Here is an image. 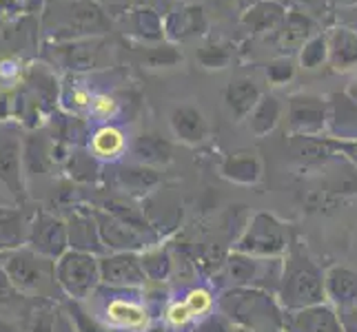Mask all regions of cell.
<instances>
[{
    "instance_id": "6da1fadb",
    "label": "cell",
    "mask_w": 357,
    "mask_h": 332,
    "mask_svg": "<svg viewBox=\"0 0 357 332\" xmlns=\"http://www.w3.org/2000/svg\"><path fill=\"white\" fill-rule=\"evenodd\" d=\"M284 313L311 308V306L326 303L324 270L304 248V244L293 237L282 264V279L275 292Z\"/></svg>"
},
{
    "instance_id": "7a4b0ae2",
    "label": "cell",
    "mask_w": 357,
    "mask_h": 332,
    "mask_svg": "<svg viewBox=\"0 0 357 332\" xmlns=\"http://www.w3.org/2000/svg\"><path fill=\"white\" fill-rule=\"evenodd\" d=\"M218 308L233 326L242 330H284L287 313L273 292L260 288H227L218 297Z\"/></svg>"
},
{
    "instance_id": "3957f363",
    "label": "cell",
    "mask_w": 357,
    "mask_h": 332,
    "mask_svg": "<svg viewBox=\"0 0 357 332\" xmlns=\"http://www.w3.org/2000/svg\"><path fill=\"white\" fill-rule=\"evenodd\" d=\"M0 266H3L11 286L24 297L52 299L56 297V292H63L56 281V262L33 253L27 246L0 253Z\"/></svg>"
},
{
    "instance_id": "277c9868",
    "label": "cell",
    "mask_w": 357,
    "mask_h": 332,
    "mask_svg": "<svg viewBox=\"0 0 357 332\" xmlns=\"http://www.w3.org/2000/svg\"><path fill=\"white\" fill-rule=\"evenodd\" d=\"M293 242L291 228L271 213H255L244 224V230L233 244V251L260 257V260H282Z\"/></svg>"
},
{
    "instance_id": "5b68a950",
    "label": "cell",
    "mask_w": 357,
    "mask_h": 332,
    "mask_svg": "<svg viewBox=\"0 0 357 332\" xmlns=\"http://www.w3.org/2000/svg\"><path fill=\"white\" fill-rule=\"evenodd\" d=\"M56 281L67 299L84 301L100 288V262L91 253L67 251L56 262Z\"/></svg>"
},
{
    "instance_id": "8992f818",
    "label": "cell",
    "mask_w": 357,
    "mask_h": 332,
    "mask_svg": "<svg viewBox=\"0 0 357 332\" xmlns=\"http://www.w3.org/2000/svg\"><path fill=\"white\" fill-rule=\"evenodd\" d=\"M282 260H260L238 251H231L222 262V273L229 279V288H260L278 292L282 279Z\"/></svg>"
},
{
    "instance_id": "52a82bcc",
    "label": "cell",
    "mask_w": 357,
    "mask_h": 332,
    "mask_svg": "<svg viewBox=\"0 0 357 332\" xmlns=\"http://www.w3.org/2000/svg\"><path fill=\"white\" fill-rule=\"evenodd\" d=\"M27 248L47 260L58 262L69 251V230L65 217H58L47 211H36L29 224Z\"/></svg>"
},
{
    "instance_id": "ba28073f",
    "label": "cell",
    "mask_w": 357,
    "mask_h": 332,
    "mask_svg": "<svg viewBox=\"0 0 357 332\" xmlns=\"http://www.w3.org/2000/svg\"><path fill=\"white\" fill-rule=\"evenodd\" d=\"M98 262H100V281L107 288L140 290L149 281L140 262V253H107L98 257Z\"/></svg>"
},
{
    "instance_id": "9c48e42d",
    "label": "cell",
    "mask_w": 357,
    "mask_h": 332,
    "mask_svg": "<svg viewBox=\"0 0 357 332\" xmlns=\"http://www.w3.org/2000/svg\"><path fill=\"white\" fill-rule=\"evenodd\" d=\"M93 213L107 253H144L151 246H158L151 239L140 235L138 230L127 226L125 221H120L118 217L102 211V208H93Z\"/></svg>"
},
{
    "instance_id": "30bf717a",
    "label": "cell",
    "mask_w": 357,
    "mask_h": 332,
    "mask_svg": "<svg viewBox=\"0 0 357 332\" xmlns=\"http://www.w3.org/2000/svg\"><path fill=\"white\" fill-rule=\"evenodd\" d=\"M22 142L16 135H3L0 138V187H3L11 200L18 206L27 202L22 177Z\"/></svg>"
},
{
    "instance_id": "8fae6325",
    "label": "cell",
    "mask_w": 357,
    "mask_h": 332,
    "mask_svg": "<svg viewBox=\"0 0 357 332\" xmlns=\"http://www.w3.org/2000/svg\"><path fill=\"white\" fill-rule=\"evenodd\" d=\"M67 230H69V248L82 251L91 255H107V248L100 239V230H98V221L93 208L87 206H73L69 215L65 217Z\"/></svg>"
},
{
    "instance_id": "7c38bea8",
    "label": "cell",
    "mask_w": 357,
    "mask_h": 332,
    "mask_svg": "<svg viewBox=\"0 0 357 332\" xmlns=\"http://www.w3.org/2000/svg\"><path fill=\"white\" fill-rule=\"evenodd\" d=\"M284 332H344L340 313L331 303L311 306L284 315Z\"/></svg>"
},
{
    "instance_id": "4fadbf2b",
    "label": "cell",
    "mask_w": 357,
    "mask_h": 332,
    "mask_svg": "<svg viewBox=\"0 0 357 332\" xmlns=\"http://www.w3.org/2000/svg\"><path fill=\"white\" fill-rule=\"evenodd\" d=\"M102 324L114 330H129V332H144L149 330L151 315L144 308V303L133 299L114 297L102 306Z\"/></svg>"
},
{
    "instance_id": "5bb4252c",
    "label": "cell",
    "mask_w": 357,
    "mask_h": 332,
    "mask_svg": "<svg viewBox=\"0 0 357 332\" xmlns=\"http://www.w3.org/2000/svg\"><path fill=\"white\" fill-rule=\"evenodd\" d=\"M326 301L337 310L357 308V270L349 266H331L324 273Z\"/></svg>"
},
{
    "instance_id": "9a60e30c",
    "label": "cell",
    "mask_w": 357,
    "mask_h": 332,
    "mask_svg": "<svg viewBox=\"0 0 357 332\" xmlns=\"http://www.w3.org/2000/svg\"><path fill=\"white\" fill-rule=\"evenodd\" d=\"M31 217L33 213H27L20 206H0V253L27 246Z\"/></svg>"
},
{
    "instance_id": "2e32d148",
    "label": "cell",
    "mask_w": 357,
    "mask_h": 332,
    "mask_svg": "<svg viewBox=\"0 0 357 332\" xmlns=\"http://www.w3.org/2000/svg\"><path fill=\"white\" fill-rule=\"evenodd\" d=\"M127 149V140L120 129L116 127H102L93 133L91 138V155L98 159H109L114 162Z\"/></svg>"
},
{
    "instance_id": "e0dca14e",
    "label": "cell",
    "mask_w": 357,
    "mask_h": 332,
    "mask_svg": "<svg viewBox=\"0 0 357 332\" xmlns=\"http://www.w3.org/2000/svg\"><path fill=\"white\" fill-rule=\"evenodd\" d=\"M140 262L146 273V279L158 281V284L167 281L171 273H174V260H171L169 251L162 248V246H151V248L140 253Z\"/></svg>"
},
{
    "instance_id": "ac0fdd59",
    "label": "cell",
    "mask_w": 357,
    "mask_h": 332,
    "mask_svg": "<svg viewBox=\"0 0 357 332\" xmlns=\"http://www.w3.org/2000/svg\"><path fill=\"white\" fill-rule=\"evenodd\" d=\"M52 162H54V155L47 149V142L43 138L29 135V138L22 142V164L29 175L45 173Z\"/></svg>"
},
{
    "instance_id": "d6986e66",
    "label": "cell",
    "mask_w": 357,
    "mask_h": 332,
    "mask_svg": "<svg viewBox=\"0 0 357 332\" xmlns=\"http://www.w3.org/2000/svg\"><path fill=\"white\" fill-rule=\"evenodd\" d=\"M291 125L295 131L315 133L324 125V113L317 100H295L291 111Z\"/></svg>"
},
{
    "instance_id": "ffe728a7",
    "label": "cell",
    "mask_w": 357,
    "mask_h": 332,
    "mask_svg": "<svg viewBox=\"0 0 357 332\" xmlns=\"http://www.w3.org/2000/svg\"><path fill=\"white\" fill-rule=\"evenodd\" d=\"M174 129L180 135V140L184 142H200L206 135V125L200 116V111H195L191 106H182L174 113Z\"/></svg>"
},
{
    "instance_id": "44dd1931",
    "label": "cell",
    "mask_w": 357,
    "mask_h": 332,
    "mask_svg": "<svg viewBox=\"0 0 357 332\" xmlns=\"http://www.w3.org/2000/svg\"><path fill=\"white\" fill-rule=\"evenodd\" d=\"M262 166L253 155H233L222 164V175L238 184H255L260 180Z\"/></svg>"
},
{
    "instance_id": "7402d4cb",
    "label": "cell",
    "mask_w": 357,
    "mask_h": 332,
    "mask_svg": "<svg viewBox=\"0 0 357 332\" xmlns=\"http://www.w3.org/2000/svg\"><path fill=\"white\" fill-rule=\"evenodd\" d=\"M120 184L131 193H146L151 191L155 184L160 182V175L155 171L146 168V166H129V168H122L118 173Z\"/></svg>"
},
{
    "instance_id": "603a6c76",
    "label": "cell",
    "mask_w": 357,
    "mask_h": 332,
    "mask_svg": "<svg viewBox=\"0 0 357 332\" xmlns=\"http://www.w3.org/2000/svg\"><path fill=\"white\" fill-rule=\"evenodd\" d=\"M65 310L71 317V322H73V326H76L78 332H116L114 328H109L107 324H102L98 317H93V315H89L87 310H84L82 301L67 299Z\"/></svg>"
},
{
    "instance_id": "cb8c5ba5",
    "label": "cell",
    "mask_w": 357,
    "mask_h": 332,
    "mask_svg": "<svg viewBox=\"0 0 357 332\" xmlns=\"http://www.w3.org/2000/svg\"><path fill=\"white\" fill-rule=\"evenodd\" d=\"M133 153L138 159H142V162H169L171 159L169 144L158 138H140Z\"/></svg>"
},
{
    "instance_id": "d4e9b609",
    "label": "cell",
    "mask_w": 357,
    "mask_h": 332,
    "mask_svg": "<svg viewBox=\"0 0 357 332\" xmlns=\"http://www.w3.org/2000/svg\"><path fill=\"white\" fill-rule=\"evenodd\" d=\"M182 301L189 306V310L193 313L195 322H200V319H206L208 315H213V306H218L215 297L206 288H193V290H189L187 297H184Z\"/></svg>"
},
{
    "instance_id": "484cf974",
    "label": "cell",
    "mask_w": 357,
    "mask_h": 332,
    "mask_svg": "<svg viewBox=\"0 0 357 332\" xmlns=\"http://www.w3.org/2000/svg\"><path fill=\"white\" fill-rule=\"evenodd\" d=\"M342 204V198L335 195L333 191H311L304 198V208L309 213H317V215H328L337 211V206Z\"/></svg>"
},
{
    "instance_id": "4316f807",
    "label": "cell",
    "mask_w": 357,
    "mask_h": 332,
    "mask_svg": "<svg viewBox=\"0 0 357 332\" xmlns=\"http://www.w3.org/2000/svg\"><path fill=\"white\" fill-rule=\"evenodd\" d=\"M165 322H167L169 328H174V330H182V328H187L191 324H198V322H195L193 313L189 310V306L184 301H174V303L167 306Z\"/></svg>"
},
{
    "instance_id": "83f0119b",
    "label": "cell",
    "mask_w": 357,
    "mask_h": 332,
    "mask_svg": "<svg viewBox=\"0 0 357 332\" xmlns=\"http://www.w3.org/2000/svg\"><path fill=\"white\" fill-rule=\"evenodd\" d=\"M253 100H255V91L249 87V84H238V87H233L229 91V104L233 111H236V116L249 113L253 106Z\"/></svg>"
},
{
    "instance_id": "f1b7e54d",
    "label": "cell",
    "mask_w": 357,
    "mask_h": 332,
    "mask_svg": "<svg viewBox=\"0 0 357 332\" xmlns=\"http://www.w3.org/2000/svg\"><path fill=\"white\" fill-rule=\"evenodd\" d=\"M275 120H278V104H275V100H266L264 104H260V109L255 111V116L251 120L253 131L266 133L275 127Z\"/></svg>"
},
{
    "instance_id": "f546056e",
    "label": "cell",
    "mask_w": 357,
    "mask_h": 332,
    "mask_svg": "<svg viewBox=\"0 0 357 332\" xmlns=\"http://www.w3.org/2000/svg\"><path fill=\"white\" fill-rule=\"evenodd\" d=\"M233 328L236 326L222 313H218V315H208L206 319H200L189 332H233Z\"/></svg>"
},
{
    "instance_id": "4dcf8cb0",
    "label": "cell",
    "mask_w": 357,
    "mask_h": 332,
    "mask_svg": "<svg viewBox=\"0 0 357 332\" xmlns=\"http://www.w3.org/2000/svg\"><path fill=\"white\" fill-rule=\"evenodd\" d=\"M56 317H58V310H52V308L38 310L33 317L31 332H56Z\"/></svg>"
},
{
    "instance_id": "1f68e13d",
    "label": "cell",
    "mask_w": 357,
    "mask_h": 332,
    "mask_svg": "<svg viewBox=\"0 0 357 332\" xmlns=\"http://www.w3.org/2000/svg\"><path fill=\"white\" fill-rule=\"evenodd\" d=\"M116 100L114 97H109V95H96L93 100H91V111H93V116H98V118H102V120H107V118H112L114 113H116Z\"/></svg>"
},
{
    "instance_id": "d6a6232c",
    "label": "cell",
    "mask_w": 357,
    "mask_h": 332,
    "mask_svg": "<svg viewBox=\"0 0 357 332\" xmlns=\"http://www.w3.org/2000/svg\"><path fill=\"white\" fill-rule=\"evenodd\" d=\"M20 11V3L18 0H0V29L14 18Z\"/></svg>"
},
{
    "instance_id": "836d02e7",
    "label": "cell",
    "mask_w": 357,
    "mask_h": 332,
    "mask_svg": "<svg viewBox=\"0 0 357 332\" xmlns=\"http://www.w3.org/2000/svg\"><path fill=\"white\" fill-rule=\"evenodd\" d=\"M340 319H342L344 332H357V308L340 310Z\"/></svg>"
},
{
    "instance_id": "e575fe53",
    "label": "cell",
    "mask_w": 357,
    "mask_h": 332,
    "mask_svg": "<svg viewBox=\"0 0 357 332\" xmlns=\"http://www.w3.org/2000/svg\"><path fill=\"white\" fill-rule=\"evenodd\" d=\"M56 332H78L76 326H73L71 317L67 315V310H58V317H56Z\"/></svg>"
},
{
    "instance_id": "d590c367",
    "label": "cell",
    "mask_w": 357,
    "mask_h": 332,
    "mask_svg": "<svg viewBox=\"0 0 357 332\" xmlns=\"http://www.w3.org/2000/svg\"><path fill=\"white\" fill-rule=\"evenodd\" d=\"M335 146H337V149H342L357 164V142H342V144H335Z\"/></svg>"
},
{
    "instance_id": "8d00e7d4",
    "label": "cell",
    "mask_w": 357,
    "mask_h": 332,
    "mask_svg": "<svg viewBox=\"0 0 357 332\" xmlns=\"http://www.w3.org/2000/svg\"><path fill=\"white\" fill-rule=\"evenodd\" d=\"M18 73V67L14 63H5V65H0V76H7V78H14Z\"/></svg>"
},
{
    "instance_id": "74e56055",
    "label": "cell",
    "mask_w": 357,
    "mask_h": 332,
    "mask_svg": "<svg viewBox=\"0 0 357 332\" xmlns=\"http://www.w3.org/2000/svg\"><path fill=\"white\" fill-rule=\"evenodd\" d=\"M0 206H18L14 200H11V195L3 187H0Z\"/></svg>"
},
{
    "instance_id": "f35d334b",
    "label": "cell",
    "mask_w": 357,
    "mask_h": 332,
    "mask_svg": "<svg viewBox=\"0 0 357 332\" xmlns=\"http://www.w3.org/2000/svg\"><path fill=\"white\" fill-rule=\"evenodd\" d=\"M0 332H22L16 324L11 322H5V319H0Z\"/></svg>"
},
{
    "instance_id": "ab89813d",
    "label": "cell",
    "mask_w": 357,
    "mask_h": 332,
    "mask_svg": "<svg viewBox=\"0 0 357 332\" xmlns=\"http://www.w3.org/2000/svg\"><path fill=\"white\" fill-rule=\"evenodd\" d=\"M268 332H284V330H268Z\"/></svg>"
}]
</instances>
